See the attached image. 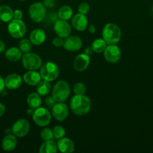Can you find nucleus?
<instances>
[{"mask_svg":"<svg viewBox=\"0 0 153 153\" xmlns=\"http://www.w3.org/2000/svg\"><path fill=\"white\" fill-rule=\"evenodd\" d=\"M92 103L89 98L85 95L75 94L70 101V107L72 112L78 116H83L88 114L91 109Z\"/></svg>","mask_w":153,"mask_h":153,"instance_id":"obj_1","label":"nucleus"},{"mask_svg":"<svg viewBox=\"0 0 153 153\" xmlns=\"http://www.w3.org/2000/svg\"><path fill=\"white\" fill-rule=\"evenodd\" d=\"M102 37L107 45L116 44L121 39V29L116 24L107 23L102 30Z\"/></svg>","mask_w":153,"mask_h":153,"instance_id":"obj_2","label":"nucleus"},{"mask_svg":"<svg viewBox=\"0 0 153 153\" xmlns=\"http://www.w3.org/2000/svg\"><path fill=\"white\" fill-rule=\"evenodd\" d=\"M70 95V88L65 81H58L53 87L52 96L57 102H64Z\"/></svg>","mask_w":153,"mask_h":153,"instance_id":"obj_3","label":"nucleus"},{"mask_svg":"<svg viewBox=\"0 0 153 153\" xmlns=\"http://www.w3.org/2000/svg\"><path fill=\"white\" fill-rule=\"evenodd\" d=\"M8 30L12 37L20 39L22 38L26 33V26L22 19H13L9 22Z\"/></svg>","mask_w":153,"mask_h":153,"instance_id":"obj_4","label":"nucleus"},{"mask_svg":"<svg viewBox=\"0 0 153 153\" xmlns=\"http://www.w3.org/2000/svg\"><path fill=\"white\" fill-rule=\"evenodd\" d=\"M40 73L44 80L52 82L58 78L59 74V69L55 63L49 61L41 66Z\"/></svg>","mask_w":153,"mask_h":153,"instance_id":"obj_5","label":"nucleus"},{"mask_svg":"<svg viewBox=\"0 0 153 153\" xmlns=\"http://www.w3.org/2000/svg\"><path fill=\"white\" fill-rule=\"evenodd\" d=\"M33 121L36 125L44 127L49 125L51 121V114L46 108L39 107L34 110L32 115Z\"/></svg>","mask_w":153,"mask_h":153,"instance_id":"obj_6","label":"nucleus"},{"mask_svg":"<svg viewBox=\"0 0 153 153\" xmlns=\"http://www.w3.org/2000/svg\"><path fill=\"white\" fill-rule=\"evenodd\" d=\"M22 65L28 70H37L42 66V60L37 54L28 52L22 55Z\"/></svg>","mask_w":153,"mask_h":153,"instance_id":"obj_7","label":"nucleus"},{"mask_svg":"<svg viewBox=\"0 0 153 153\" xmlns=\"http://www.w3.org/2000/svg\"><path fill=\"white\" fill-rule=\"evenodd\" d=\"M46 7L41 2H34L31 4L28 9V13L34 22H40L44 20L46 16Z\"/></svg>","mask_w":153,"mask_h":153,"instance_id":"obj_8","label":"nucleus"},{"mask_svg":"<svg viewBox=\"0 0 153 153\" xmlns=\"http://www.w3.org/2000/svg\"><path fill=\"white\" fill-rule=\"evenodd\" d=\"M104 56L107 62L115 64L121 58V50L118 46H116V44L108 45L104 51Z\"/></svg>","mask_w":153,"mask_h":153,"instance_id":"obj_9","label":"nucleus"},{"mask_svg":"<svg viewBox=\"0 0 153 153\" xmlns=\"http://www.w3.org/2000/svg\"><path fill=\"white\" fill-rule=\"evenodd\" d=\"M11 130L14 135L17 137H23L29 132L30 124L26 120L20 119L14 123Z\"/></svg>","mask_w":153,"mask_h":153,"instance_id":"obj_10","label":"nucleus"},{"mask_svg":"<svg viewBox=\"0 0 153 153\" xmlns=\"http://www.w3.org/2000/svg\"><path fill=\"white\" fill-rule=\"evenodd\" d=\"M54 31L58 37L62 38H66L70 36L71 32V26L67 20L58 19L54 24Z\"/></svg>","mask_w":153,"mask_h":153,"instance_id":"obj_11","label":"nucleus"},{"mask_svg":"<svg viewBox=\"0 0 153 153\" xmlns=\"http://www.w3.org/2000/svg\"><path fill=\"white\" fill-rule=\"evenodd\" d=\"M82 46V41L77 36H68L63 43V48L69 52H76L80 50Z\"/></svg>","mask_w":153,"mask_h":153,"instance_id":"obj_12","label":"nucleus"},{"mask_svg":"<svg viewBox=\"0 0 153 153\" xmlns=\"http://www.w3.org/2000/svg\"><path fill=\"white\" fill-rule=\"evenodd\" d=\"M52 116L58 121L64 120L68 116V107L63 102H58L52 108Z\"/></svg>","mask_w":153,"mask_h":153,"instance_id":"obj_13","label":"nucleus"},{"mask_svg":"<svg viewBox=\"0 0 153 153\" xmlns=\"http://www.w3.org/2000/svg\"><path fill=\"white\" fill-rule=\"evenodd\" d=\"M71 24L76 31H82L88 27V19L86 15L78 13L72 16Z\"/></svg>","mask_w":153,"mask_h":153,"instance_id":"obj_14","label":"nucleus"},{"mask_svg":"<svg viewBox=\"0 0 153 153\" xmlns=\"http://www.w3.org/2000/svg\"><path fill=\"white\" fill-rule=\"evenodd\" d=\"M90 63L89 55L86 53L80 54L75 58L74 61V67L78 72H82L86 70Z\"/></svg>","mask_w":153,"mask_h":153,"instance_id":"obj_15","label":"nucleus"},{"mask_svg":"<svg viewBox=\"0 0 153 153\" xmlns=\"http://www.w3.org/2000/svg\"><path fill=\"white\" fill-rule=\"evenodd\" d=\"M22 78L20 75L13 73L10 74L4 79V85L9 90H16L22 85Z\"/></svg>","mask_w":153,"mask_h":153,"instance_id":"obj_16","label":"nucleus"},{"mask_svg":"<svg viewBox=\"0 0 153 153\" xmlns=\"http://www.w3.org/2000/svg\"><path fill=\"white\" fill-rule=\"evenodd\" d=\"M57 147L61 152L71 153L74 151V143L68 137H62L57 142Z\"/></svg>","mask_w":153,"mask_h":153,"instance_id":"obj_17","label":"nucleus"},{"mask_svg":"<svg viewBox=\"0 0 153 153\" xmlns=\"http://www.w3.org/2000/svg\"><path fill=\"white\" fill-rule=\"evenodd\" d=\"M41 79L40 73H38L36 70H28L23 76V81L25 83L32 86L37 85L41 81Z\"/></svg>","mask_w":153,"mask_h":153,"instance_id":"obj_18","label":"nucleus"},{"mask_svg":"<svg viewBox=\"0 0 153 153\" xmlns=\"http://www.w3.org/2000/svg\"><path fill=\"white\" fill-rule=\"evenodd\" d=\"M29 40H31L32 43L36 46L42 44L44 43L46 40V33L44 30L38 28V29L33 30L30 34Z\"/></svg>","mask_w":153,"mask_h":153,"instance_id":"obj_19","label":"nucleus"},{"mask_svg":"<svg viewBox=\"0 0 153 153\" xmlns=\"http://www.w3.org/2000/svg\"><path fill=\"white\" fill-rule=\"evenodd\" d=\"M17 144V140H16V136L11 135V134H8L2 141V147L4 151L10 152L14 150L16 148Z\"/></svg>","mask_w":153,"mask_h":153,"instance_id":"obj_20","label":"nucleus"},{"mask_svg":"<svg viewBox=\"0 0 153 153\" xmlns=\"http://www.w3.org/2000/svg\"><path fill=\"white\" fill-rule=\"evenodd\" d=\"M14 19V11L9 6H0V20L4 22H9Z\"/></svg>","mask_w":153,"mask_h":153,"instance_id":"obj_21","label":"nucleus"},{"mask_svg":"<svg viewBox=\"0 0 153 153\" xmlns=\"http://www.w3.org/2000/svg\"><path fill=\"white\" fill-rule=\"evenodd\" d=\"M57 151V143H56L52 140H45L39 148L40 153H56Z\"/></svg>","mask_w":153,"mask_h":153,"instance_id":"obj_22","label":"nucleus"},{"mask_svg":"<svg viewBox=\"0 0 153 153\" xmlns=\"http://www.w3.org/2000/svg\"><path fill=\"white\" fill-rule=\"evenodd\" d=\"M5 57L10 61H17L22 57V52L16 47H11L5 52Z\"/></svg>","mask_w":153,"mask_h":153,"instance_id":"obj_23","label":"nucleus"},{"mask_svg":"<svg viewBox=\"0 0 153 153\" xmlns=\"http://www.w3.org/2000/svg\"><path fill=\"white\" fill-rule=\"evenodd\" d=\"M41 99H40V95L38 93H31L28 96L27 98V103L30 108H32L35 110L36 108H39L41 105Z\"/></svg>","mask_w":153,"mask_h":153,"instance_id":"obj_24","label":"nucleus"},{"mask_svg":"<svg viewBox=\"0 0 153 153\" xmlns=\"http://www.w3.org/2000/svg\"><path fill=\"white\" fill-rule=\"evenodd\" d=\"M58 16L60 19L68 20L73 16V10L68 5H63L58 9Z\"/></svg>","mask_w":153,"mask_h":153,"instance_id":"obj_25","label":"nucleus"},{"mask_svg":"<svg viewBox=\"0 0 153 153\" xmlns=\"http://www.w3.org/2000/svg\"><path fill=\"white\" fill-rule=\"evenodd\" d=\"M51 85L50 84V82H47L46 80L40 81L38 84L37 85V93L40 96H46L50 91Z\"/></svg>","mask_w":153,"mask_h":153,"instance_id":"obj_26","label":"nucleus"},{"mask_svg":"<svg viewBox=\"0 0 153 153\" xmlns=\"http://www.w3.org/2000/svg\"><path fill=\"white\" fill-rule=\"evenodd\" d=\"M92 48L93 52L96 53H101L106 47V43L103 38H98L92 43Z\"/></svg>","mask_w":153,"mask_h":153,"instance_id":"obj_27","label":"nucleus"},{"mask_svg":"<svg viewBox=\"0 0 153 153\" xmlns=\"http://www.w3.org/2000/svg\"><path fill=\"white\" fill-rule=\"evenodd\" d=\"M20 49L22 53H28L31 52L32 47V43L31 40H28V39H22L20 41L19 43Z\"/></svg>","mask_w":153,"mask_h":153,"instance_id":"obj_28","label":"nucleus"},{"mask_svg":"<svg viewBox=\"0 0 153 153\" xmlns=\"http://www.w3.org/2000/svg\"><path fill=\"white\" fill-rule=\"evenodd\" d=\"M45 24L46 25H54V24L56 22L57 20H58V13H49L47 14H46L45 16L44 19Z\"/></svg>","mask_w":153,"mask_h":153,"instance_id":"obj_29","label":"nucleus"},{"mask_svg":"<svg viewBox=\"0 0 153 153\" xmlns=\"http://www.w3.org/2000/svg\"><path fill=\"white\" fill-rule=\"evenodd\" d=\"M52 134H53V137L56 140L62 138L65 135V130L62 126H56L52 129Z\"/></svg>","mask_w":153,"mask_h":153,"instance_id":"obj_30","label":"nucleus"},{"mask_svg":"<svg viewBox=\"0 0 153 153\" xmlns=\"http://www.w3.org/2000/svg\"><path fill=\"white\" fill-rule=\"evenodd\" d=\"M40 137L44 140H49L53 139V134H52V130L50 128H44L40 131Z\"/></svg>","mask_w":153,"mask_h":153,"instance_id":"obj_31","label":"nucleus"},{"mask_svg":"<svg viewBox=\"0 0 153 153\" xmlns=\"http://www.w3.org/2000/svg\"><path fill=\"white\" fill-rule=\"evenodd\" d=\"M86 91V85L82 82H78L74 86V92L76 95H83Z\"/></svg>","mask_w":153,"mask_h":153,"instance_id":"obj_32","label":"nucleus"},{"mask_svg":"<svg viewBox=\"0 0 153 153\" xmlns=\"http://www.w3.org/2000/svg\"><path fill=\"white\" fill-rule=\"evenodd\" d=\"M90 6L87 2H82L80 4L78 7V12L80 13H82L84 15H86L89 12Z\"/></svg>","mask_w":153,"mask_h":153,"instance_id":"obj_33","label":"nucleus"},{"mask_svg":"<svg viewBox=\"0 0 153 153\" xmlns=\"http://www.w3.org/2000/svg\"><path fill=\"white\" fill-rule=\"evenodd\" d=\"M56 102H57L52 97H52H47L44 100V103L48 109H52L53 108V106L56 104Z\"/></svg>","mask_w":153,"mask_h":153,"instance_id":"obj_34","label":"nucleus"},{"mask_svg":"<svg viewBox=\"0 0 153 153\" xmlns=\"http://www.w3.org/2000/svg\"><path fill=\"white\" fill-rule=\"evenodd\" d=\"M52 44L54 45V46L56 47H61V46H63V43H64V40L63 38L60 37H55V38L52 40Z\"/></svg>","mask_w":153,"mask_h":153,"instance_id":"obj_35","label":"nucleus"},{"mask_svg":"<svg viewBox=\"0 0 153 153\" xmlns=\"http://www.w3.org/2000/svg\"><path fill=\"white\" fill-rule=\"evenodd\" d=\"M43 4L46 7L52 8L56 4V0H43Z\"/></svg>","mask_w":153,"mask_h":153,"instance_id":"obj_36","label":"nucleus"},{"mask_svg":"<svg viewBox=\"0 0 153 153\" xmlns=\"http://www.w3.org/2000/svg\"><path fill=\"white\" fill-rule=\"evenodd\" d=\"M22 17V12L20 10H15L14 11V19H21Z\"/></svg>","mask_w":153,"mask_h":153,"instance_id":"obj_37","label":"nucleus"},{"mask_svg":"<svg viewBox=\"0 0 153 153\" xmlns=\"http://www.w3.org/2000/svg\"><path fill=\"white\" fill-rule=\"evenodd\" d=\"M4 80L3 79V78L0 76V94H1L2 91L4 89Z\"/></svg>","mask_w":153,"mask_h":153,"instance_id":"obj_38","label":"nucleus"},{"mask_svg":"<svg viewBox=\"0 0 153 153\" xmlns=\"http://www.w3.org/2000/svg\"><path fill=\"white\" fill-rule=\"evenodd\" d=\"M4 112H5V107L2 103L0 102V117L4 114Z\"/></svg>","mask_w":153,"mask_h":153,"instance_id":"obj_39","label":"nucleus"},{"mask_svg":"<svg viewBox=\"0 0 153 153\" xmlns=\"http://www.w3.org/2000/svg\"><path fill=\"white\" fill-rule=\"evenodd\" d=\"M4 49H5V45H4V42L0 40V54L2 53L4 51Z\"/></svg>","mask_w":153,"mask_h":153,"instance_id":"obj_40","label":"nucleus"},{"mask_svg":"<svg viewBox=\"0 0 153 153\" xmlns=\"http://www.w3.org/2000/svg\"><path fill=\"white\" fill-rule=\"evenodd\" d=\"M88 31H89V32L92 33V34L94 33L96 31L95 26H94V25H92H92H90L89 26H88Z\"/></svg>","mask_w":153,"mask_h":153,"instance_id":"obj_41","label":"nucleus"},{"mask_svg":"<svg viewBox=\"0 0 153 153\" xmlns=\"http://www.w3.org/2000/svg\"><path fill=\"white\" fill-rule=\"evenodd\" d=\"M92 52H93V50H92V46L91 47H87L86 49H85V53L88 55H89L90 54H92Z\"/></svg>","mask_w":153,"mask_h":153,"instance_id":"obj_42","label":"nucleus"},{"mask_svg":"<svg viewBox=\"0 0 153 153\" xmlns=\"http://www.w3.org/2000/svg\"><path fill=\"white\" fill-rule=\"evenodd\" d=\"M34 109L31 108V109H29V110L27 111V114H28V115H32V116L33 113H34Z\"/></svg>","mask_w":153,"mask_h":153,"instance_id":"obj_43","label":"nucleus"},{"mask_svg":"<svg viewBox=\"0 0 153 153\" xmlns=\"http://www.w3.org/2000/svg\"><path fill=\"white\" fill-rule=\"evenodd\" d=\"M20 1H26V0H20Z\"/></svg>","mask_w":153,"mask_h":153,"instance_id":"obj_44","label":"nucleus"},{"mask_svg":"<svg viewBox=\"0 0 153 153\" xmlns=\"http://www.w3.org/2000/svg\"><path fill=\"white\" fill-rule=\"evenodd\" d=\"M152 13H153V7H152Z\"/></svg>","mask_w":153,"mask_h":153,"instance_id":"obj_45","label":"nucleus"},{"mask_svg":"<svg viewBox=\"0 0 153 153\" xmlns=\"http://www.w3.org/2000/svg\"><path fill=\"white\" fill-rule=\"evenodd\" d=\"M0 1H1V0H0Z\"/></svg>","mask_w":153,"mask_h":153,"instance_id":"obj_46","label":"nucleus"},{"mask_svg":"<svg viewBox=\"0 0 153 153\" xmlns=\"http://www.w3.org/2000/svg\"><path fill=\"white\" fill-rule=\"evenodd\" d=\"M0 21H1V20H0Z\"/></svg>","mask_w":153,"mask_h":153,"instance_id":"obj_47","label":"nucleus"}]
</instances>
